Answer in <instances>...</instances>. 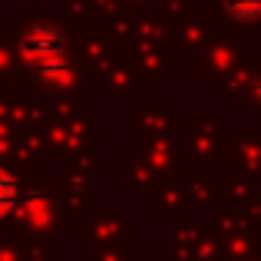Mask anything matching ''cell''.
Returning a JSON list of instances; mask_svg holds the SVG:
<instances>
[{"label": "cell", "mask_w": 261, "mask_h": 261, "mask_svg": "<svg viewBox=\"0 0 261 261\" xmlns=\"http://www.w3.org/2000/svg\"><path fill=\"white\" fill-rule=\"evenodd\" d=\"M20 53L40 83L46 86L70 83L73 63H70V46H66V30L60 23H53V20L33 23L20 40Z\"/></svg>", "instance_id": "cell-1"}, {"label": "cell", "mask_w": 261, "mask_h": 261, "mask_svg": "<svg viewBox=\"0 0 261 261\" xmlns=\"http://www.w3.org/2000/svg\"><path fill=\"white\" fill-rule=\"evenodd\" d=\"M225 13H228L235 23H255L261 20V0H222Z\"/></svg>", "instance_id": "cell-3"}, {"label": "cell", "mask_w": 261, "mask_h": 261, "mask_svg": "<svg viewBox=\"0 0 261 261\" xmlns=\"http://www.w3.org/2000/svg\"><path fill=\"white\" fill-rule=\"evenodd\" d=\"M17 202H20V182H17V175H13L10 169L0 166V218L10 215V212L17 208Z\"/></svg>", "instance_id": "cell-2"}]
</instances>
